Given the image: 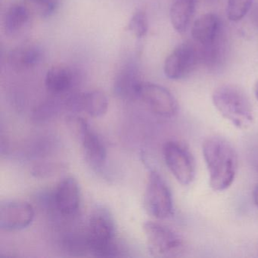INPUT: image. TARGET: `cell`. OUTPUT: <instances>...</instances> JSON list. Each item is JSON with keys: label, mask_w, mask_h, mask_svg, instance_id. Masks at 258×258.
<instances>
[{"label": "cell", "mask_w": 258, "mask_h": 258, "mask_svg": "<svg viewBox=\"0 0 258 258\" xmlns=\"http://www.w3.org/2000/svg\"><path fill=\"white\" fill-rule=\"evenodd\" d=\"M204 158L214 191L227 189L238 170V155L232 145L220 137H210L202 145Z\"/></svg>", "instance_id": "6da1fadb"}, {"label": "cell", "mask_w": 258, "mask_h": 258, "mask_svg": "<svg viewBox=\"0 0 258 258\" xmlns=\"http://www.w3.org/2000/svg\"><path fill=\"white\" fill-rule=\"evenodd\" d=\"M115 225L109 211L98 207L90 214L85 230L87 250L99 257L117 256Z\"/></svg>", "instance_id": "7a4b0ae2"}, {"label": "cell", "mask_w": 258, "mask_h": 258, "mask_svg": "<svg viewBox=\"0 0 258 258\" xmlns=\"http://www.w3.org/2000/svg\"><path fill=\"white\" fill-rule=\"evenodd\" d=\"M213 103L226 120L238 129L250 127L253 122L251 104L244 92L233 85H223L214 90Z\"/></svg>", "instance_id": "3957f363"}, {"label": "cell", "mask_w": 258, "mask_h": 258, "mask_svg": "<svg viewBox=\"0 0 258 258\" xmlns=\"http://www.w3.org/2000/svg\"><path fill=\"white\" fill-rule=\"evenodd\" d=\"M143 230L148 248L152 256L170 257L179 256L185 248L182 237L173 229L155 222H146Z\"/></svg>", "instance_id": "277c9868"}, {"label": "cell", "mask_w": 258, "mask_h": 258, "mask_svg": "<svg viewBox=\"0 0 258 258\" xmlns=\"http://www.w3.org/2000/svg\"><path fill=\"white\" fill-rule=\"evenodd\" d=\"M145 207L152 217L158 220H164L173 215V199L170 188L162 176L155 170H151L149 173L145 194Z\"/></svg>", "instance_id": "5b68a950"}, {"label": "cell", "mask_w": 258, "mask_h": 258, "mask_svg": "<svg viewBox=\"0 0 258 258\" xmlns=\"http://www.w3.org/2000/svg\"><path fill=\"white\" fill-rule=\"evenodd\" d=\"M164 161L176 180L189 185L196 176V162L188 148L177 141H169L163 148Z\"/></svg>", "instance_id": "8992f818"}, {"label": "cell", "mask_w": 258, "mask_h": 258, "mask_svg": "<svg viewBox=\"0 0 258 258\" xmlns=\"http://www.w3.org/2000/svg\"><path fill=\"white\" fill-rule=\"evenodd\" d=\"M202 62L200 51L196 43L185 42L179 45L164 61V72L170 80H181L188 77Z\"/></svg>", "instance_id": "52a82bcc"}, {"label": "cell", "mask_w": 258, "mask_h": 258, "mask_svg": "<svg viewBox=\"0 0 258 258\" xmlns=\"http://www.w3.org/2000/svg\"><path fill=\"white\" fill-rule=\"evenodd\" d=\"M69 121L81 140L87 163L93 168H102L106 161L107 152L101 139L84 118L73 117Z\"/></svg>", "instance_id": "ba28073f"}, {"label": "cell", "mask_w": 258, "mask_h": 258, "mask_svg": "<svg viewBox=\"0 0 258 258\" xmlns=\"http://www.w3.org/2000/svg\"><path fill=\"white\" fill-rule=\"evenodd\" d=\"M139 99L154 114L165 118H171L178 112L177 102L165 87L152 83L143 82L140 87Z\"/></svg>", "instance_id": "9c48e42d"}, {"label": "cell", "mask_w": 258, "mask_h": 258, "mask_svg": "<svg viewBox=\"0 0 258 258\" xmlns=\"http://www.w3.org/2000/svg\"><path fill=\"white\" fill-rule=\"evenodd\" d=\"M34 210L28 202L7 201L0 205V229L6 232L22 230L34 219Z\"/></svg>", "instance_id": "30bf717a"}, {"label": "cell", "mask_w": 258, "mask_h": 258, "mask_svg": "<svg viewBox=\"0 0 258 258\" xmlns=\"http://www.w3.org/2000/svg\"><path fill=\"white\" fill-rule=\"evenodd\" d=\"M55 210L62 217L75 215L81 203V191L76 179L66 177L58 182L52 196Z\"/></svg>", "instance_id": "8fae6325"}, {"label": "cell", "mask_w": 258, "mask_h": 258, "mask_svg": "<svg viewBox=\"0 0 258 258\" xmlns=\"http://www.w3.org/2000/svg\"><path fill=\"white\" fill-rule=\"evenodd\" d=\"M64 103L71 111H85L93 117H102L106 114L108 108V98L99 90L72 95L66 99Z\"/></svg>", "instance_id": "7c38bea8"}, {"label": "cell", "mask_w": 258, "mask_h": 258, "mask_svg": "<svg viewBox=\"0 0 258 258\" xmlns=\"http://www.w3.org/2000/svg\"><path fill=\"white\" fill-rule=\"evenodd\" d=\"M221 22L213 13H207L196 19L191 27V37L201 48H209L220 44Z\"/></svg>", "instance_id": "4fadbf2b"}, {"label": "cell", "mask_w": 258, "mask_h": 258, "mask_svg": "<svg viewBox=\"0 0 258 258\" xmlns=\"http://www.w3.org/2000/svg\"><path fill=\"white\" fill-rule=\"evenodd\" d=\"M143 83L138 67L132 63L125 64L120 68L114 78L113 84L114 94L123 100L139 99Z\"/></svg>", "instance_id": "5bb4252c"}, {"label": "cell", "mask_w": 258, "mask_h": 258, "mask_svg": "<svg viewBox=\"0 0 258 258\" xmlns=\"http://www.w3.org/2000/svg\"><path fill=\"white\" fill-rule=\"evenodd\" d=\"M78 81V75L73 69L67 66H55L46 73L45 86L49 93L59 96L70 91Z\"/></svg>", "instance_id": "9a60e30c"}, {"label": "cell", "mask_w": 258, "mask_h": 258, "mask_svg": "<svg viewBox=\"0 0 258 258\" xmlns=\"http://www.w3.org/2000/svg\"><path fill=\"white\" fill-rule=\"evenodd\" d=\"M31 13L29 9L20 3H13L7 9L3 17V27L8 36L18 35L29 24Z\"/></svg>", "instance_id": "2e32d148"}, {"label": "cell", "mask_w": 258, "mask_h": 258, "mask_svg": "<svg viewBox=\"0 0 258 258\" xmlns=\"http://www.w3.org/2000/svg\"><path fill=\"white\" fill-rule=\"evenodd\" d=\"M43 49L37 45H25L13 49L8 55L9 63L18 70H27L43 61Z\"/></svg>", "instance_id": "e0dca14e"}, {"label": "cell", "mask_w": 258, "mask_h": 258, "mask_svg": "<svg viewBox=\"0 0 258 258\" xmlns=\"http://www.w3.org/2000/svg\"><path fill=\"white\" fill-rule=\"evenodd\" d=\"M195 0H174L170 9L172 26L178 33L185 32L196 10Z\"/></svg>", "instance_id": "ac0fdd59"}, {"label": "cell", "mask_w": 258, "mask_h": 258, "mask_svg": "<svg viewBox=\"0 0 258 258\" xmlns=\"http://www.w3.org/2000/svg\"><path fill=\"white\" fill-rule=\"evenodd\" d=\"M253 0H228L227 16L232 22L244 19L251 8Z\"/></svg>", "instance_id": "d6986e66"}, {"label": "cell", "mask_w": 258, "mask_h": 258, "mask_svg": "<svg viewBox=\"0 0 258 258\" xmlns=\"http://www.w3.org/2000/svg\"><path fill=\"white\" fill-rule=\"evenodd\" d=\"M127 30L137 38L141 39L146 37L149 30V22L145 11L138 10L133 15L128 24Z\"/></svg>", "instance_id": "ffe728a7"}, {"label": "cell", "mask_w": 258, "mask_h": 258, "mask_svg": "<svg viewBox=\"0 0 258 258\" xmlns=\"http://www.w3.org/2000/svg\"><path fill=\"white\" fill-rule=\"evenodd\" d=\"M37 10L43 18L49 17L56 12L59 0H25Z\"/></svg>", "instance_id": "44dd1931"}, {"label": "cell", "mask_w": 258, "mask_h": 258, "mask_svg": "<svg viewBox=\"0 0 258 258\" xmlns=\"http://www.w3.org/2000/svg\"><path fill=\"white\" fill-rule=\"evenodd\" d=\"M253 198L255 205H256V206L258 208V185H256V186L254 187V188H253Z\"/></svg>", "instance_id": "7402d4cb"}, {"label": "cell", "mask_w": 258, "mask_h": 258, "mask_svg": "<svg viewBox=\"0 0 258 258\" xmlns=\"http://www.w3.org/2000/svg\"><path fill=\"white\" fill-rule=\"evenodd\" d=\"M254 94L255 96H256V99L258 100V81L254 87Z\"/></svg>", "instance_id": "603a6c76"}, {"label": "cell", "mask_w": 258, "mask_h": 258, "mask_svg": "<svg viewBox=\"0 0 258 258\" xmlns=\"http://www.w3.org/2000/svg\"><path fill=\"white\" fill-rule=\"evenodd\" d=\"M195 1H196V0H195Z\"/></svg>", "instance_id": "cb8c5ba5"}]
</instances>
